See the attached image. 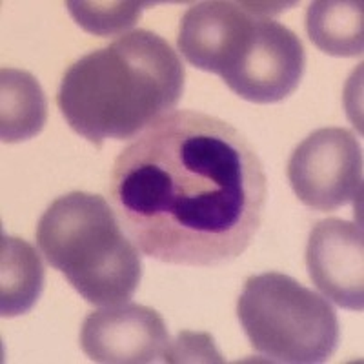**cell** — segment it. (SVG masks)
Wrapping results in <instances>:
<instances>
[{
    "instance_id": "cell-1",
    "label": "cell",
    "mask_w": 364,
    "mask_h": 364,
    "mask_svg": "<svg viewBox=\"0 0 364 364\" xmlns=\"http://www.w3.org/2000/svg\"><path fill=\"white\" fill-rule=\"evenodd\" d=\"M113 210L144 255L219 266L248 250L264 215V166L235 126L182 109L139 135L113 162Z\"/></svg>"
},
{
    "instance_id": "cell-2",
    "label": "cell",
    "mask_w": 364,
    "mask_h": 364,
    "mask_svg": "<svg viewBox=\"0 0 364 364\" xmlns=\"http://www.w3.org/2000/svg\"><path fill=\"white\" fill-rule=\"evenodd\" d=\"M184 77L181 57L164 38L135 29L70 66L57 104L73 132L102 148L106 139L129 141L171 115Z\"/></svg>"
},
{
    "instance_id": "cell-3",
    "label": "cell",
    "mask_w": 364,
    "mask_h": 364,
    "mask_svg": "<svg viewBox=\"0 0 364 364\" xmlns=\"http://www.w3.org/2000/svg\"><path fill=\"white\" fill-rule=\"evenodd\" d=\"M37 245L48 264L90 304H122L139 288V248L120 230L115 210L100 195L73 191L55 200L38 223Z\"/></svg>"
},
{
    "instance_id": "cell-4",
    "label": "cell",
    "mask_w": 364,
    "mask_h": 364,
    "mask_svg": "<svg viewBox=\"0 0 364 364\" xmlns=\"http://www.w3.org/2000/svg\"><path fill=\"white\" fill-rule=\"evenodd\" d=\"M250 344L269 363H326L337 350L339 318L330 302L290 275H253L237 301Z\"/></svg>"
},
{
    "instance_id": "cell-5",
    "label": "cell",
    "mask_w": 364,
    "mask_h": 364,
    "mask_svg": "<svg viewBox=\"0 0 364 364\" xmlns=\"http://www.w3.org/2000/svg\"><path fill=\"white\" fill-rule=\"evenodd\" d=\"M268 15L257 13L250 21L219 75L235 95L255 104L288 99L306 68L301 38Z\"/></svg>"
},
{
    "instance_id": "cell-6",
    "label": "cell",
    "mask_w": 364,
    "mask_h": 364,
    "mask_svg": "<svg viewBox=\"0 0 364 364\" xmlns=\"http://www.w3.org/2000/svg\"><path fill=\"white\" fill-rule=\"evenodd\" d=\"M288 181L302 204L336 211L363 197V151L344 128H323L308 135L291 154Z\"/></svg>"
},
{
    "instance_id": "cell-7",
    "label": "cell",
    "mask_w": 364,
    "mask_h": 364,
    "mask_svg": "<svg viewBox=\"0 0 364 364\" xmlns=\"http://www.w3.org/2000/svg\"><path fill=\"white\" fill-rule=\"evenodd\" d=\"M170 344L161 314L135 302L91 311L80 330V348L93 363H164Z\"/></svg>"
},
{
    "instance_id": "cell-8",
    "label": "cell",
    "mask_w": 364,
    "mask_h": 364,
    "mask_svg": "<svg viewBox=\"0 0 364 364\" xmlns=\"http://www.w3.org/2000/svg\"><path fill=\"white\" fill-rule=\"evenodd\" d=\"M310 279L337 306L364 308V237L360 224L324 219L314 226L306 246Z\"/></svg>"
},
{
    "instance_id": "cell-9",
    "label": "cell",
    "mask_w": 364,
    "mask_h": 364,
    "mask_svg": "<svg viewBox=\"0 0 364 364\" xmlns=\"http://www.w3.org/2000/svg\"><path fill=\"white\" fill-rule=\"evenodd\" d=\"M286 9V4L259 2H199L181 21L177 46L191 66L219 75L230 46L246 22L262 9Z\"/></svg>"
},
{
    "instance_id": "cell-10",
    "label": "cell",
    "mask_w": 364,
    "mask_h": 364,
    "mask_svg": "<svg viewBox=\"0 0 364 364\" xmlns=\"http://www.w3.org/2000/svg\"><path fill=\"white\" fill-rule=\"evenodd\" d=\"M48 120V100L33 75L4 68L0 71V139L2 142L29 141Z\"/></svg>"
},
{
    "instance_id": "cell-11",
    "label": "cell",
    "mask_w": 364,
    "mask_h": 364,
    "mask_svg": "<svg viewBox=\"0 0 364 364\" xmlns=\"http://www.w3.org/2000/svg\"><path fill=\"white\" fill-rule=\"evenodd\" d=\"M0 314L11 318L28 314L44 290L46 272L41 255L17 237L0 242Z\"/></svg>"
},
{
    "instance_id": "cell-12",
    "label": "cell",
    "mask_w": 364,
    "mask_h": 364,
    "mask_svg": "<svg viewBox=\"0 0 364 364\" xmlns=\"http://www.w3.org/2000/svg\"><path fill=\"white\" fill-rule=\"evenodd\" d=\"M364 4L350 0H318L306 11L310 41L331 57H359L364 50Z\"/></svg>"
},
{
    "instance_id": "cell-13",
    "label": "cell",
    "mask_w": 364,
    "mask_h": 364,
    "mask_svg": "<svg viewBox=\"0 0 364 364\" xmlns=\"http://www.w3.org/2000/svg\"><path fill=\"white\" fill-rule=\"evenodd\" d=\"M151 6V2H79L70 0L66 8L73 21L91 35L97 37H112L128 31L139 22L142 9Z\"/></svg>"
},
{
    "instance_id": "cell-14",
    "label": "cell",
    "mask_w": 364,
    "mask_h": 364,
    "mask_svg": "<svg viewBox=\"0 0 364 364\" xmlns=\"http://www.w3.org/2000/svg\"><path fill=\"white\" fill-rule=\"evenodd\" d=\"M223 363L219 352L213 346V339L208 333L184 331L175 343L170 344L164 363Z\"/></svg>"
}]
</instances>
